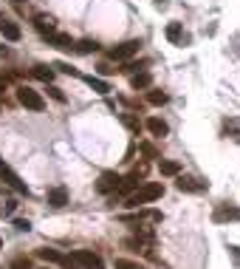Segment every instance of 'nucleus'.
<instances>
[{"label":"nucleus","mask_w":240,"mask_h":269,"mask_svg":"<svg viewBox=\"0 0 240 269\" xmlns=\"http://www.w3.org/2000/svg\"><path fill=\"white\" fill-rule=\"evenodd\" d=\"M164 196V187L161 184H155V182H150V184H141L138 190H133L127 196V204L124 207H130V210H138V207H144V204H150V201H155V199H161Z\"/></svg>","instance_id":"f257e3e1"},{"label":"nucleus","mask_w":240,"mask_h":269,"mask_svg":"<svg viewBox=\"0 0 240 269\" xmlns=\"http://www.w3.org/2000/svg\"><path fill=\"white\" fill-rule=\"evenodd\" d=\"M138 48H141V43L138 40H127V43H119V45H113L111 51H108V57H111L113 62H127L130 57H136Z\"/></svg>","instance_id":"f03ea898"},{"label":"nucleus","mask_w":240,"mask_h":269,"mask_svg":"<svg viewBox=\"0 0 240 269\" xmlns=\"http://www.w3.org/2000/svg\"><path fill=\"white\" fill-rule=\"evenodd\" d=\"M17 102L26 105L28 111H43V108H45V99L37 94L34 88H28V85H20L17 88Z\"/></svg>","instance_id":"7ed1b4c3"},{"label":"nucleus","mask_w":240,"mask_h":269,"mask_svg":"<svg viewBox=\"0 0 240 269\" xmlns=\"http://www.w3.org/2000/svg\"><path fill=\"white\" fill-rule=\"evenodd\" d=\"M144 176H147V165L133 167V170L121 179V184H119V190H116V193H133V190H138L141 182H144Z\"/></svg>","instance_id":"20e7f679"},{"label":"nucleus","mask_w":240,"mask_h":269,"mask_svg":"<svg viewBox=\"0 0 240 269\" xmlns=\"http://www.w3.org/2000/svg\"><path fill=\"white\" fill-rule=\"evenodd\" d=\"M119 184H121V176L116 173V170H105V173L99 176V182H96V190L105 193V196H111V193L119 190Z\"/></svg>","instance_id":"39448f33"},{"label":"nucleus","mask_w":240,"mask_h":269,"mask_svg":"<svg viewBox=\"0 0 240 269\" xmlns=\"http://www.w3.org/2000/svg\"><path fill=\"white\" fill-rule=\"evenodd\" d=\"M74 261L79 264V269H105L102 258H99L96 252H91V250H77L74 252Z\"/></svg>","instance_id":"423d86ee"},{"label":"nucleus","mask_w":240,"mask_h":269,"mask_svg":"<svg viewBox=\"0 0 240 269\" xmlns=\"http://www.w3.org/2000/svg\"><path fill=\"white\" fill-rule=\"evenodd\" d=\"M0 179H3V182L9 184V187H14L17 193H26V196H28V187H26L23 182H20V179H17V173H14L11 167H6V165L0 167Z\"/></svg>","instance_id":"0eeeda50"},{"label":"nucleus","mask_w":240,"mask_h":269,"mask_svg":"<svg viewBox=\"0 0 240 269\" xmlns=\"http://www.w3.org/2000/svg\"><path fill=\"white\" fill-rule=\"evenodd\" d=\"M144 128L150 130L153 136H158V139H161V136H167V133H170V125H167V122H164V119H158V116H150V119L144 122Z\"/></svg>","instance_id":"6e6552de"},{"label":"nucleus","mask_w":240,"mask_h":269,"mask_svg":"<svg viewBox=\"0 0 240 269\" xmlns=\"http://www.w3.org/2000/svg\"><path fill=\"white\" fill-rule=\"evenodd\" d=\"M45 199H48V204H51V207L60 210V207H65V204H68V190H65V187H51Z\"/></svg>","instance_id":"1a4fd4ad"},{"label":"nucleus","mask_w":240,"mask_h":269,"mask_svg":"<svg viewBox=\"0 0 240 269\" xmlns=\"http://www.w3.org/2000/svg\"><path fill=\"white\" fill-rule=\"evenodd\" d=\"M175 187H178L181 193H201L206 187V184L195 182V179H189V176H178V182H175Z\"/></svg>","instance_id":"9d476101"},{"label":"nucleus","mask_w":240,"mask_h":269,"mask_svg":"<svg viewBox=\"0 0 240 269\" xmlns=\"http://www.w3.org/2000/svg\"><path fill=\"white\" fill-rule=\"evenodd\" d=\"M34 26H37V31H40L43 37H51L54 34V17H51V14H37Z\"/></svg>","instance_id":"9b49d317"},{"label":"nucleus","mask_w":240,"mask_h":269,"mask_svg":"<svg viewBox=\"0 0 240 269\" xmlns=\"http://www.w3.org/2000/svg\"><path fill=\"white\" fill-rule=\"evenodd\" d=\"M212 218L215 221H240V207H229V204H226V207H218Z\"/></svg>","instance_id":"f8f14e48"},{"label":"nucleus","mask_w":240,"mask_h":269,"mask_svg":"<svg viewBox=\"0 0 240 269\" xmlns=\"http://www.w3.org/2000/svg\"><path fill=\"white\" fill-rule=\"evenodd\" d=\"M158 170H161L164 176H178L181 165L178 162H172V159H158Z\"/></svg>","instance_id":"ddd939ff"},{"label":"nucleus","mask_w":240,"mask_h":269,"mask_svg":"<svg viewBox=\"0 0 240 269\" xmlns=\"http://www.w3.org/2000/svg\"><path fill=\"white\" fill-rule=\"evenodd\" d=\"M0 31H3V37H6V40H11V43H14V40H20V34H23V31H20V26H14V23H9V20L0 26Z\"/></svg>","instance_id":"4468645a"},{"label":"nucleus","mask_w":240,"mask_h":269,"mask_svg":"<svg viewBox=\"0 0 240 269\" xmlns=\"http://www.w3.org/2000/svg\"><path fill=\"white\" fill-rule=\"evenodd\" d=\"M150 82H153V79H150V74H147V71H138V74H133V79H130V85L136 88H150Z\"/></svg>","instance_id":"2eb2a0df"},{"label":"nucleus","mask_w":240,"mask_h":269,"mask_svg":"<svg viewBox=\"0 0 240 269\" xmlns=\"http://www.w3.org/2000/svg\"><path fill=\"white\" fill-rule=\"evenodd\" d=\"M48 40H51V43L57 45V48H74V40H71L68 34H60V31H54V34L48 37Z\"/></svg>","instance_id":"dca6fc26"},{"label":"nucleus","mask_w":240,"mask_h":269,"mask_svg":"<svg viewBox=\"0 0 240 269\" xmlns=\"http://www.w3.org/2000/svg\"><path fill=\"white\" fill-rule=\"evenodd\" d=\"M74 48H77L79 54H94V51H99V43H96V40H79Z\"/></svg>","instance_id":"f3484780"},{"label":"nucleus","mask_w":240,"mask_h":269,"mask_svg":"<svg viewBox=\"0 0 240 269\" xmlns=\"http://www.w3.org/2000/svg\"><path fill=\"white\" fill-rule=\"evenodd\" d=\"M37 79H43V82H51L54 79V68H48V65H34V71H31Z\"/></svg>","instance_id":"a211bd4d"},{"label":"nucleus","mask_w":240,"mask_h":269,"mask_svg":"<svg viewBox=\"0 0 240 269\" xmlns=\"http://www.w3.org/2000/svg\"><path fill=\"white\" fill-rule=\"evenodd\" d=\"M37 255H40L43 261H51V264H62V258H65V255L57 252V250H37Z\"/></svg>","instance_id":"6ab92c4d"},{"label":"nucleus","mask_w":240,"mask_h":269,"mask_svg":"<svg viewBox=\"0 0 240 269\" xmlns=\"http://www.w3.org/2000/svg\"><path fill=\"white\" fill-rule=\"evenodd\" d=\"M85 82L94 88L96 94H108V91H111V88H108V82H102L99 77H85Z\"/></svg>","instance_id":"aec40b11"},{"label":"nucleus","mask_w":240,"mask_h":269,"mask_svg":"<svg viewBox=\"0 0 240 269\" xmlns=\"http://www.w3.org/2000/svg\"><path fill=\"white\" fill-rule=\"evenodd\" d=\"M167 99L170 96L164 94V91H147V102L150 105H167Z\"/></svg>","instance_id":"412c9836"},{"label":"nucleus","mask_w":240,"mask_h":269,"mask_svg":"<svg viewBox=\"0 0 240 269\" xmlns=\"http://www.w3.org/2000/svg\"><path fill=\"white\" fill-rule=\"evenodd\" d=\"M121 122L127 125V130H133V133L138 136V130H141V122H138L136 116H133V113H121Z\"/></svg>","instance_id":"4be33fe9"},{"label":"nucleus","mask_w":240,"mask_h":269,"mask_svg":"<svg viewBox=\"0 0 240 269\" xmlns=\"http://www.w3.org/2000/svg\"><path fill=\"white\" fill-rule=\"evenodd\" d=\"M181 34H184V31H181V23H170V26H167V40H170V43H181Z\"/></svg>","instance_id":"5701e85b"},{"label":"nucleus","mask_w":240,"mask_h":269,"mask_svg":"<svg viewBox=\"0 0 240 269\" xmlns=\"http://www.w3.org/2000/svg\"><path fill=\"white\" fill-rule=\"evenodd\" d=\"M138 150H141V153H144L147 159H158V150H155L153 145H150V142H138Z\"/></svg>","instance_id":"b1692460"},{"label":"nucleus","mask_w":240,"mask_h":269,"mask_svg":"<svg viewBox=\"0 0 240 269\" xmlns=\"http://www.w3.org/2000/svg\"><path fill=\"white\" fill-rule=\"evenodd\" d=\"M116 269H144L141 264L136 261H127V258H116Z\"/></svg>","instance_id":"393cba45"},{"label":"nucleus","mask_w":240,"mask_h":269,"mask_svg":"<svg viewBox=\"0 0 240 269\" xmlns=\"http://www.w3.org/2000/svg\"><path fill=\"white\" fill-rule=\"evenodd\" d=\"M9 269H34V267H31V261L28 258H14Z\"/></svg>","instance_id":"a878e982"},{"label":"nucleus","mask_w":240,"mask_h":269,"mask_svg":"<svg viewBox=\"0 0 240 269\" xmlns=\"http://www.w3.org/2000/svg\"><path fill=\"white\" fill-rule=\"evenodd\" d=\"M14 227H17L20 233H28V230H31V224H28L26 218H14Z\"/></svg>","instance_id":"bb28decb"},{"label":"nucleus","mask_w":240,"mask_h":269,"mask_svg":"<svg viewBox=\"0 0 240 269\" xmlns=\"http://www.w3.org/2000/svg\"><path fill=\"white\" fill-rule=\"evenodd\" d=\"M48 94H51L54 96V99H57V102H65V94H62V91H60V88H48Z\"/></svg>","instance_id":"cd10ccee"},{"label":"nucleus","mask_w":240,"mask_h":269,"mask_svg":"<svg viewBox=\"0 0 240 269\" xmlns=\"http://www.w3.org/2000/svg\"><path fill=\"white\" fill-rule=\"evenodd\" d=\"M57 68L65 71V74H74V77H79V71H77V68H71V65H65V62H57Z\"/></svg>","instance_id":"c85d7f7f"},{"label":"nucleus","mask_w":240,"mask_h":269,"mask_svg":"<svg viewBox=\"0 0 240 269\" xmlns=\"http://www.w3.org/2000/svg\"><path fill=\"white\" fill-rule=\"evenodd\" d=\"M3 91H6V79L0 77V94H3Z\"/></svg>","instance_id":"c756f323"},{"label":"nucleus","mask_w":240,"mask_h":269,"mask_svg":"<svg viewBox=\"0 0 240 269\" xmlns=\"http://www.w3.org/2000/svg\"><path fill=\"white\" fill-rule=\"evenodd\" d=\"M3 23H6V17H3V11H0V26H3Z\"/></svg>","instance_id":"7c9ffc66"},{"label":"nucleus","mask_w":240,"mask_h":269,"mask_svg":"<svg viewBox=\"0 0 240 269\" xmlns=\"http://www.w3.org/2000/svg\"><path fill=\"white\" fill-rule=\"evenodd\" d=\"M14 3H28V0H14Z\"/></svg>","instance_id":"2f4dec72"},{"label":"nucleus","mask_w":240,"mask_h":269,"mask_svg":"<svg viewBox=\"0 0 240 269\" xmlns=\"http://www.w3.org/2000/svg\"><path fill=\"white\" fill-rule=\"evenodd\" d=\"M0 167H3V159H0Z\"/></svg>","instance_id":"473e14b6"},{"label":"nucleus","mask_w":240,"mask_h":269,"mask_svg":"<svg viewBox=\"0 0 240 269\" xmlns=\"http://www.w3.org/2000/svg\"><path fill=\"white\" fill-rule=\"evenodd\" d=\"M0 247H3V241H0Z\"/></svg>","instance_id":"72a5a7b5"}]
</instances>
